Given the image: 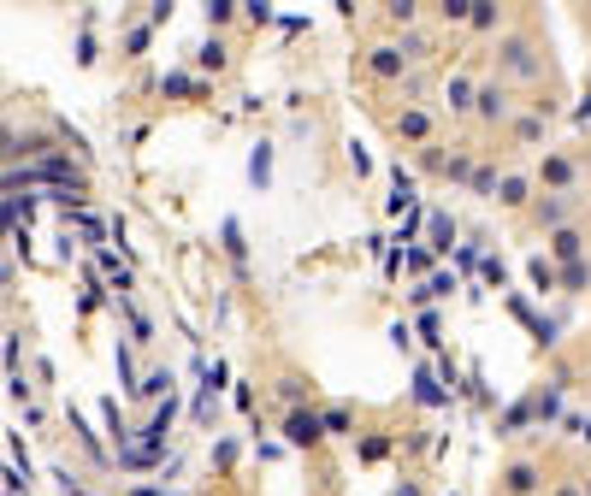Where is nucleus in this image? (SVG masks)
<instances>
[{
    "mask_svg": "<svg viewBox=\"0 0 591 496\" xmlns=\"http://www.w3.org/2000/svg\"><path fill=\"white\" fill-rule=\"evenodd\" d=\"M503 89H479V113H485V118H503Z\"/></svg>",
    "mask_w": 591,
    "mask_h": 496,
    "instance_id": "f257e3e1",
    "label": "nucleus"
},
{
    "mask_svg": "<svg viewBox=\"0 0 591 496\" xmlns=\"http://www.w3.org/2000/svg\"><path fill=\"white\" fill-rule=\"evenodd\" d=\"M396 65H402L396 48H379V54H373V71H379V77H396Z\"/></svg>",
    "mask_w": 591,
    "mask_h": 496,
    "instance_id": "f03ea898",
    "label": "nucleus"
},
{
    "mask_svg": "<svg viewBox=\"0 0 591 496\" xmlns=\"http://www.w3.org/2000/svg\"><path fill=\"white\" fill-rule=\"evenodd\" d=\"M290 438H296V443H313V438H320V425H313V420H302V413H296V420H290Z\"/></svg>",
    "mask_w": 591,
    "mask_h": 496,
    "instance_id": "7ed1b4c3",
    "label": "nucleus"
},
{
    "mask_svg": "<svg viewBox=\"0 0 591 496\" xmlns=\"http://www.w3.org/2000/svg\"><path fill=\"white\" fill-rule=\"evenodd\" d=\"M467 100H473V83H467V77H455V83H450V107H455V113H462Z\"/></svg>",
    "mask_w": 591,
    "mask_h": 496,
    "instance_id": "20e7f679",
    "label": "nucleus"
},
{
    "mask_svg": "<svg viewBox=\"0 0 591 496\" xmlns=\"http://www.w3.org/2000/svg\"><path fill=\"white\" fill-rule=\"evenodd\" d=\"M508 491H515V496L533 491V467H515V473H508Z\"/></svg>",
    "mask_w": 591,
    "mask_h": 496,
    "instance_id": "39448f33",
    "label": "nucleus"
},
{
    "mask_svg": "<svg viewBox=\"0 0 591 496\" xmlns=\"http://www.w3.org/2000/svg\"><path fill=\"white\" fill-rule=\"evenodd\" d=\"M586 496H591V484H586Z\"/></svg>",
    "mask_w": 591,
    "mask_h": 496,
    "instance_id": "423d86ee",
    "label": "nucleus"
}]
</instances>
